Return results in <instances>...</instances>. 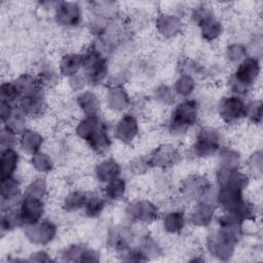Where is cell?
Here are the masks:
<instances>
[{"label": "cell", "instance_id": "obj_3", "mask_svg": "<svg viewBox=\"0 0 263 263\" xmlns=\"http://www.w3.org/2000/svg\"><path fill=\"white\" fill-rule=\"evenodd\" d=\"M198 114L199 107L197 101L185 99L173 109L166 127L173 135H182L196 124Z\"/></svg>", "mask_w": 263, "mask_h": 263}, {"label": "cell", "instance_id": "obj_12", "mask_svg": "<svg viewBox=\"0 0 263 263\" xmlns=\"http://www.w3.org/2000/svg\"><path fill=\"white\" fill-rule=\"evenodd\" d=\"M26 237L36 245H47L57 234L55 224L47 219H42L36 224L24 226Z\"/></svg>", "mask_w": 263, "mask_h": 263}, {"label": "cell", "instance_id": "obj_40", "mask_svg": "<svg viewBox=\"0 0 263 263\" xmlns=\"http://www.w3.org/2000/svg\"><path fill=\"white\" fill-rule=\"evenodd\" d=\"M226 58L230 63H240L247 58V49L241 44L232 43L226 48Z\"/></svg>", "mask_w": 263, "mask_h": 263}, {"label": "cell", "instance_id": "obj_6", "mask_svg": "<svg viewBox=\"0 0 263 263\" xmlns=\"http://www.w3.org/2000/svg\"><path fill=\"white\" fill-rule=\"evenodd\" d=\"M222 137L218 129L204 126L199 128L192 145V152L196 157L206 158L219 152L222 147Z\"/></svg>", "mask_w": 263, "mask_h": 263}, {"label": "cell", "instance_id": "obj_45", "mask_svg": "<svg viewBox=\"0 0 263 263\" xmlns=\"http://www.w3.org/2000/svg\"><path fill=\"white\" fill-rule=\"evenodd\" d=\"M129 166H130V171H133L134 174H137V175H142L151 167L149 162V157H146V156H139L135 158L130 162Z\"/></svg>", "mask_w": 263, "mask_h": 263}, {"label": "cell", "instance_id": "obj_33", "mask_svg": "<svg viewBox=\"0 0 263 263\" xmlns=\"http://www.w3.org/2000/svg\"><path fill=\"white\" fill-rule=\"evenodd\" d=\"M18 227H23V223L17 208L3 210L1 214V230L11 231Z\"/></svg>", "mask_w": 263, "mask_h": 263}, {"label": "cell", "instance_id": "obj_24", "mask_svg": "<svg viewBox=\"0 0 263 263\" xmlns=\"http://www.w3.org/2000/svg\"><path fill=\"white\" fill-rule=\"evenodd\" d=\"M18 162H20V154L14 148H7V149L1 150V156H0L1 179L14 176Z\"/></svg>", "mask_w": 263, "mask_h": 263}, {"label": "cell", "instance_id": "obj_14", "mask_svg": "<svg viewBox=\"0 0 263 263\" xmlns=\"http://www.w3.org/2000/svg\"><path fill=\"white\" fill-rule=\"evenodd\" d=\"M18 180L12 176L1 179V211L16 208L23 197Z\"/></svg>", "mask_w": 263, "mask_h": 263}, {"label": "cell", "instance_id": "obj_28", "mask_svg": "<svg viewBox=\"0 0 263 263\" xmlns=\"http://www.w3.org/2000/svg\"><path fill=\"white\" fill-rule=\"evenodd\" d=\"M77 105L85 116H97L100 113V101L98 97L89 90L82 91L77 97Z\"/></svg>", "mask_w": 263, "mask_h": 263}, {"label": "cell", "instance_id": "obj_47", "mask_svg": "<svg viewBox=\"0 0 263 263\" xmlns=\"http://www.w3.org/2000/svg\"><path fill=\"white\" fill-rule=\"evenodd\" d=\"M248 168L250 174L253 175H261L262 171V157H261V152H257L252 155V157L249 159V164Z\"/></svg>", "mask_w": 263, "mask_h": 263}, {"label": "cell", "instance_id": "obj_38", "mask_svg": "<svg viewBox=\"0 0 263 263\" xmlns=\"http://www.w3.org/2000/svg\"><path fill=\"white\" fill-rule=\"evenodd\" d=\"M47 193V185L44 179L42 178H37L33 180L24 190V195H29V196H34V197H39L44 199Z\"/></svg>", "mask_w": 263, "mask_h": 263}, {"label": "cell", "instance_id": "obj_11", "mask_svg": "<svg viewBox=\"0 0 263 263\" xmlns=\"http://www.w3.org/2000/svg\"><path fill=\"white\" fill-rule=\"evenodd\" d=\"M17 210L23 227L36 224L42 220L44 214V199L23 194Z\"/></svg>", "mask_w": 263, "mask_h": 263}, {"label": "cell", "instance_id": "obj_32", "mask_svg": "<svg viewBox=\"0 0 263 263\" xmlns=\"http://www.w3.org/2000/svg\"><path fill=\"white\" fill-rule=\"evenodd\" d=\"M88 194L85 192L75 190L68 193L63 201V208L67 212H76L84 208Z\"/></svg>", "mask_w": 263, "mask_h": 263}, {"label": "cell", "instance_id": "obj_4", "mask_svg": "<svg viewBox=\"0 0 263 263\" xmlns=\"http://www.w3.org/2000/svg\"><path fill=\"white\" fill-rule=\"evenodd\" d=\"M243 190L235 188H219L216 193V204L224 213L239 216L243 220L253 218L254 208L243 196Z\"/></svg>", "mask_w": 263, "mask_h": 263}, {"label": "cell", "instance_id": "obj_20", "mask_svg": "<svg viewBox=\"0 0 263 263\" xmlns=\"http://www.w3.org/2000/svg\"><path fill=\"white\" fill-rule=\"evenodd\" d=\"M182 20L179 15L172 13H160L156 18L157 31L166 38H172L181 33Z\"/></svg>", "mask_w": 263, "mask_h": 263}, {"label": "cell", "instance_id": "obj_25", "mask_svg": "<svg viewBox=\"0 0 263 263\" xmlns=\"http://www.w3.org/2000/svg\"><path fill=\"white\" fill-rule=\"evenodd\" d=\"M187 217L181 210H173L163 215L162 227L163 230L171 234L180 233L186 225Z\"/></svg>", "mask_w": 263, "mask_h": 263}, {"label": "cell", "instance_id": "obj_9", "mask_svg": "<svg viewBox=\"0 0 263 263\" xmlns=\"http://www.w3.org/2000/svg\"><path fill=\"white\" fill-rule=\"evenodd\" d=\"M159 214L160 212L157 205L147 199L132 201L125 209L127 219L132 222L141 224L153 223L158 219Z\"/></svg>", "mask_w": 263, "mask_h": 263}, {"label": "cell", "instance_id": "obj_23", "mask_svg": "<svg viewBox=\"0 0 263 263\" xmlns=\"http://www.w3.org/2000/svg\"><path fill=\"white\" fill-rule=\"evenodd\" d=\"M18 144L24 153L32 156L39 152L43 144V137L33 129L27 128L20 135Z\"/></svg>", "mask_w": 263, "mask_h": 263}, {"label": "cell", "instance_id": "obj_35", "mask_svg": "<svg viewBox=\"0 0 263 263\" xmlns=\"http://www.w3.org/2000/svg\"><path fill=\"white\" fill-rule=\"evenodd\" d=\"M26 118L27 117L16 107L15 110L13 111L12 115L2 124H3V126L9 128L14 134L20 136L25 129H27V127H26Z\"/></svg>", "mask_w": 263, "mask_h": 263}, {"label": "cell", "instance_id": "obj_16", "mask_svg": "<svg viewBox=\"0 0 263 263\" xmlns=\"http://www.w3.org/2000/svg\"><path fill=\"white\" fill-rule=\"evenodd\" d=\"M216 212V200L203 199L195 202L190 211L187 220L194 226L204 227L211 224Z\"/></svg>", "mask_w": 263, "mask_h": 263}, {"label": "cell", "instance_id": "obj_22", "mask_svg": "<svg viewBox=\"0 0 263 263\" xmlns=\"http://www.w3.org/2000/svg\"><path fill=\"white\" fill-rule=\"evenodd\" d=\"M106 104L110 109L121 112L128 108L130 105V99L121 85L111 86L106 95Z\"/></svg>", "mask_w": 263, "mask_h": 263}, {"label": "cell", "instance_id": "obj_44", "mask_svg": "<svg viewBox=\"0 0 263 263\" xmlns=\"http://www.w3.org/2000/svg\"><path fill=\"white\" fill-rule=\"evenodd\" d=\"M247 117L254 123H260L262 119V104L260 101L247 103Z\"/></svg>", "mask_w": 263, "mask_h": 263}, {"label": "cell", "instance_id": "obj_39", "mask_svg": "<svg viewBox=\"0 0 263 263\" xmlns=\"http://www.w3.org/2000/svg\"><path fill=\"white\" fill-rule=\"evenodd\" d=\"M220 166L222 167H238L239 154L231 149H221L220 151Z\"/></svg>", "mask_w": 263, "mask_h": 263}, {"label": "cell", "instance_id": "obj_30", "mask_svg": "<svg viewBox=\"0 0 263 263\" xmlns=\"http://www.w3.org/2000/svg\"><path fill=\"white\" fill-rule=\"evenodd\" d=\"M200 29L201 37L206 41H214L220 37L223 32V26L221 22L212 15L208 20H205L201 25L198 26Z\"/></svg>", "mask_w": 263, "mask_h": 263}, {"label": "cell", "instance_id": "obj_18", "mask_svg": "<svg viewBox=\"0 0 263 263\" xmlns=\"http://www.w3.org/2000/svg\"><path fill=\"white\" fill-rule=\"evenodd\" d=\"M236 243L237 241L230 238L220 230H217L208 238V249L210 253L223 260L232 255Z\"/></svg>", "mask_w": 263, "mask_h": 263}, {"label": "cell", "instance_id": "obj_48", "mask_svg": "<svg viewBox=\"0 0 263 263\" xmlns=\"http://www.w3.org/2000/svg\"><path fill=\"white\" fill-rule=\"evenodd\" d=\"M15 108H16V106L1 101V104H0V117H1V122L2 123H4L12 115L13 111L15 110Z\"/></svg>", "mask_w": 263, "mask_h": 263}, {"label": "cell", "instance_id": "obj_26", "mask_svg": "<svg viewBox=\"0 0 263 263\" xmlns=\"http://www.w3.org/2000/svg\"><path fill=\"white\" fill-rule=\"evenodd\" d=\"M83 54L81 53H66L60 61V72L63 76L68 78L74 77L82 69Z\"/></svg>", "mask_w": 263, "mask_h": 263}, {"label": "cell", "instance_id": "obj_43", "mask_svg": "<svg viewBox=\"0 0 263 263\" xmlns=\"http://www.w3.org/2000/svg\"><path fill=\"white\" fill-rule=\"evenodd\" d=\"M145 256L148 255H157L159 252V246L153 239V237L149 235H145L142 237L140 241V249H139Z\"/></svg>", "mask_w": 263, "mask_h": 263}, {"label": "cell", "instance_id": "obj_34", "mask_svg": "<svg viewBox=\"0 0 263 263\" xmlns=\"http://www.w3.org/2000/svg\"><path fill=\"white\" fill-rule=\"evenodd\" d=\"M195 85L196 83L193 76L187 74H180V77L176 80L173 89L176 95L186 99L193 92Z\"/></svg>", "mask_w": 263, "mask_h": 263}, {"label": "cell", "instance_id": "obj_2", "mask_svg": "<svg viewBox=\"0 0 263 263\" xmlns=\"http://www.w3.org/2000/svg\"><path fill=\"white\" fill-rule=\"evenodd\" d=\"M260 63L255 57H247L230 74L228 85L230 90L235 96L247 95L257 81L260 74Z\"/></svg>", "mask_w": 263, "mask_h": 263}, {"label": "cell", "instance_id": "obj_37", "mask_svg": "<svg viewBox=\"0 0 263 263\" xmlns=\"http://www.w3.org/2000/svg\"><path fill=\"white\" fill-rule=\"evenodd\" d=\"M32 166L39 173H48L53 167V161L51 157L44 152H37L31 157Z\"/></svg>", "mask_w": 263, "mask_h": 263}, {"label": "cell", "instance_id": "obj_46", "mask_svg": "<svg viewBox=\"0 0 263 263\" xmlns=\"http://www.w3.org/2000/svg\"><path fill=\"white\" fill-rule=\"evenodd\" d=\"M85 247L82 245H73L67 248L64 251V257L67 261H81V257L83 252L85 251Z\"/></svg>", "mask_w": 263, "mask_h": 263}, {"label": "cell", "instance_id": "obj_31", "mask_svg": "<svg viewBox=\"0 0 263 263\" xmlns=\"http://www.w3.org/2000/svg\"><path fill=\"white\" fill-rule=\"evenodd\" d=\"M107 201L108 200L103 194H99V193L88 194L85 205L83 208L85 215L89 218L99 217L104 211Z\"/></svg>", "mask_w": 263, "mask_h": 263}, {"label": "cell", "instance_id": "obj_36", "mask_svg": "<svg viewBox=\"0 0 263 263\" xmlns=\"http://www.w3.org/2000/svg\"><path fill=\"white\" fill-rule=\"evenodd\" d=\"M1 101L16 106L20 101V92L14 81H5L1 84Z\"/></svg>", "mask_w": 263, "mask_h": 263}, {"label": "cell", "instance_id": "obj_8", "mask_svg": "<svg viewBox=\"0 0 263 263\" xmlns=\"http://www.w3.org/2000/svg\"><path fill=\"white\" fill-rule=\"evenodd\" d=\"M180 193L185 200L197 202L211 198L212 186L211 183L201 176L188 177L183 180L180 186Z\"/></svg>", "mask_w": 263, "mask_h": 263}, {"label": "cell", "instance_id": "obj_10", "mask_svg": "<svg viewBox=\"0 0 263 263\" xmlns=\"http://www.w3.org/2000/svg\"><path fill=\"white\" fill-rule=\"evenodd\" d=\"M55 23L64 28L73 29L82 22V10L78 2L60 1L54 7Z\"/></svg>", "mask_w": 263, "mask_h": 263}, {"label": "cell", "instance_id": "obj_13", "mask_svg": "<svg viewBox=\"0 0 263 263\" xmlns=\"http://www.w3.org/2000/svg\"><path fill=\"white\" fill-rule=\"evenodd\" d=\"M216 180L219 188H235L243 190L249 183V175L242 173L238 167L219 166L216 173Z\"/></svg>", "mask_w": 263, "mask_h": 263}, {"label": "cell", "instance_id": "obj_5", "mask_svg": "<svg viewBox=\"0 0 263 263\" xmlns=\"http://www.w3.org/2000/svg\"><path fill=\"white\" fill-rule=\"evenodd\" d=\"M82 71L85 81L91 85H99L107 79L108 61L97 45L89 46L86 52L83 53Z\"/></svg>", "mask_w": 263, "mask_h": 263}, {"label": "cell", "instance_id": "obj_17", "mask_svg": "<svg viewBox=\"0 0 263 263\" xmlns=\"http://www.w3.org/2000/svg\"><path fill=\"white\" fill-rule=\"evenodd\" d=\"M148 157L151 167L165 170L177 163L179 159V152L174 145L162 144L158 146Z\"/></svg>", "mask_w": 263, "mask_h": 263}, {"label": "cell", "instance_id": "obj_27", "mask_svg": "<svg viewBox=\"0 0 263 263\" xmlns=\"http://www.w3.org/2000/svg\"><path fill=\"white\" fill-rule=\"evenodd\" d=\"M133 239V232L126 227H116L109 233V246L119 252L129 248V241Z\"/></svg>", "mask_w": 263, "mask_h": 263}, {"label": "cell", "instance_id": "obj_42", "mask_svg": "<svg viewBox=\"0 0 263 263\" xmlns=\"http://www.w3.org/2000/svg\"><path fill=\"white\" fill-rule=\"evenodd\" d=\"M17 143V135L14 134L9 128L2 126L0 133V147L1 150L7 148H14L15 144Z\"/></svg>", "mask_w": 263, "mask_h": 263}, {"label": "cell", "instance_id": "obj_7", "mask_svg": "<svg viewBox=\"0 0 263 263\" xmlns=\"http://www.w3.org/2000/svg\"><path fill=\"white\" fill-rule=\"evenodd\" d=\"M218 114L226 124H237L247 118V102L239 96H225L218 103Z\"/></svg>", "mask_w": 263, "mask_h": 263}, {"label": "cell", "instance_id": "obj_29", "mask_svg": "<svg viewBox=\"0 0 263 263\" xmlns=\"http://www.w3.org/2000/svg\"><path fill=\"white\" fill-rule=\"evenodd\" d=\"M126 191V181L121 177H117L105 184L103 195L107 200L116 201L123 197Z\"/></svg>", "mask_w": 263, "mask_h": 263}, {"label": "cell", "instance_id": "obj_41", "mask_svg": "<svg viewBox=\"0 0 263 263\" xmlns=\"http://www.w3.org/2000/svg\"><path fill=\"white\" fill-rule=\"evenodd\" d=\"M175 96L176 93L174 89L167 85L162 84L155 89V99L164 105L173 104L175 101Z\"/></svg>", "mask_w": 263, "mask_h": 263}, {"label": "cell", "instance_id": "obj_19", "mask_svg": "<svg viewBox=\"0 0 263 263\" xmlns=\"http://www.w3.org/2000/svg\"><path fill=\"white\" fill-rule=\"evenodd\" d=\"M139 135V123L133 114H124L115 124L114 137L123 144H130Z\"/></svg>", "mask_w": 263, "mask_h": 263}, {"label": "cell", "instance_id": "obj_15", "mask_svg": "<svg viewBox=\"0 0 263 263\" xmlns=\"http://www.w3.org/2000/svg\"><path fill=\"white\" fill-rule=\"evenodd\" d=\"M21 112L29 118L40 117L46 111V101L43 89L22 97L16 105Z\"/></svg>", "mask_w": 263, "mask_h": 263}, {"label": "cell", "instance_id": "obj_1", "mask_svg": "<svg viewBox=\"0 0 263 263\" xmlns=\"http://www.w3.org/2000/svg\"><path fill=\"white\" fill-rule=\"evenodd\" d=\"M76 135L97 154L106 153L112 144L107 123L99 116H85L76 128Z\"/></svg>", "mask_w": 263, "mask_h": 263}, {"label": "cell", "instance_id": "obj_21", "mask_svg": "<svg viewBox=\"0 0 263 263\" xmlns=\"http://www.w3.org/2000/svg\"><path fill=\"white\" fill-rule=\"evenodd\" d=\"M121 174V166L120 164L112 158H107L102 160L96 165L95 175L97 179L101 183H108L111 180L120 177Z\"/></svg>", "mask_w": 263, "mask_h": 263}]
</instances>
